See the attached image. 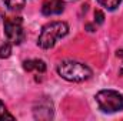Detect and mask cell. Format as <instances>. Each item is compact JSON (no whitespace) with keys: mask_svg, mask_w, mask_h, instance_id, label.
Here are the masks:
<instances>
[{"mask_svg":"<svg viewBox=\"0 0 123 121\" xmlns=\"http://www.w3.org/2000/svg\"><path fill=\"white\" fill-rule=\"evenodd\" d=\"M4 34L12 44H20L25 40V30L20 17H12L4 20Z\"/></svg>","mask_w":123,"mask_h":121,"instance_id":"4","label":"cell"},{"mask_svg":"<svg viewBox=\"0 0 123 121\" xmlns=\"http://www.w3.org/2000/svg\"><path fill=\"white\" fill-rule=\"evenodd\" d=\"M12 54V43L6 41L4 44L0 46V59H7Z\"/></svg>","mask_w":123,"mask_h":121,"instance_id":"10","label":"cell"},{"mask_svg":"<svg viewBox=\"0 0 123 121\" xmlns=\"http://www.w3.org/2000/svg\"><path fill=\"white\" fill-rule=\"evenodd\" d=\"M33 116L36 120H52L53 118V104L47 98L37 101L33 107Z\"/></svg>","mask_w":123,"mask_h":121,"instance_id":"5","label":"cell"},{"mask_svg":"<svg viewBox=\"0 0 123 121\" xmlns=\"http://www.w3.org/2000/svg\"><path fill=\"white\" fill-rule=\"evenodd\" d=\"M3 1L10 10H22L26 3V0H3Z\"/></svg>","mask_w":123,"mask_h":121,"instance_id":"8","label":"cell"},{"mask_svg":"<svg viewBox=\"0 0 123 121\" xmlns=\"http://www.w3.org/2000/svg\"><path fill=\"white\" fill-rule=\"evenodd\" d=\"M122 0H97L99 4H102L103 7H106L107 10H115L116 7H119Z\"/></svg>","mask_w":123,"mask_h":121,"instance_id":"9","label":"cell"},{"mask_svg":"<svg viewBox=\"0 0 123 121\" xmlns=\"http://www.w3.org/2000/svg\"><path fill=\"white\" fill-rule=\"evenodd\" d=\"M67 33H69L67 23H64V22H52V23L46 24L42 29L40 36L37 38V44L44 50L52 49L56 44V41L62 37H64Z\"/></svg>","mask_w":123,"mask_h":121,"instance_id":"2","label":"cell"},{"mask_svg":"<svg viewBox=\"0 0 123 121\" xmlns=\"http://www.w3.org/2000/svg\"><path fill=\"white\" fill-rule=\"evenodd\" d=\"M116 56H117V57H120V59L123 60V49H119V50L116 51ZM119 74H120V76H123V63H122L120 70H119Z\"/></svg>","mask_w":123,"mask_h":121,"instance_id":"13","label":"cell"},{"mask_svg":"<svg viewBox=\"0 0 123 121\" xmlns=\"http://www.w3.org/2000/svg\"><path fill=\"white\" fill-rule=\"evenodd\" d=\"M96 103L103 113H117L123 110V95L115 90H100L96 94Z\"/></svg>","mask_w":123,"mask_h":121,"instance_id":"3","label":"cell"},{"mask_svg":"<svg viewBox=\"0 0 123 121\" xmlns=\"http://www.w3.org/2000/svg\"><path fill=\"white\" fill-rule=\"evenodd\" d=\"M94 22H96V24H103V22H105L103 11H100V10H96L94 11Z\"/></svg>","mask_w":123,"mask_h":121,"instance_id":"12","label":"cell"},{"mask_svg":"<svg viewBox=\"0 0 123 121\" xmlns=\"http://www.w3.org/2000/svg\"><path fill=\"white\" fill-rule=\"evenodd\" d=\"M23 67L25 70L27 71H39V73H44L46 71V64L43 60H39V59H34V60H26L23 63Z\"/></svg>","mask_w":123,"mask_h":121,"instance_id":"7","label":"cell"},{"mask_svg":"<svg viewBox=\"0 0 123 121\" xmlns=\"http://www.w3.org/2000/svg\"><path fill=\"white\" fill-rule=\"evenodd\" d=\"M86 29H87L89 31H94V29H93V26H92V24H86Z\"/></svg>","mask_w":123,"mask_h":121,"instance_id":"14","label":"cell"},{"mask_svg":"<svg viewBox=\"0 0 123 121\" xmlns=\"http://www.w3.org/2000/svg\"><path fill=\"white\" fill-rule=\"evenodd\" d=\"M57 73L62 78L72 83H82L92 77V70L79 61L63 60L57 64Z\"/></svg>","mask_w":123,"mask_h":121,"instance_id":"1","label":"cell"},{"mask_svg":"<svg viewBox=\"0 0 123 121\" xmlns=\"http://www.w3.org/2000/svg\"><path fill=\"white\" fill-rule=\"evenodd\" d=\"M64 9V1L63 0H44L42 4V13L44 16H52V14H60Z\"/></svg>","mask_w":123,"mask_h":121,"instance_id":"6","label":"cell"},{"mask_svg":"<svg viewBox=\"0 0 123 121\" xmlns=\"http://www.w3.org/2000/svg\"><path fill=\"white\" fill-rule=\"evenodd\" d=\"M4 118H7V120H14V117L7 111L6 105L0 101V120H4Z\"/></svg>","mask_w":123,"mask_h":121,"instance_id":"11","label":"cell"}]
</instances>
